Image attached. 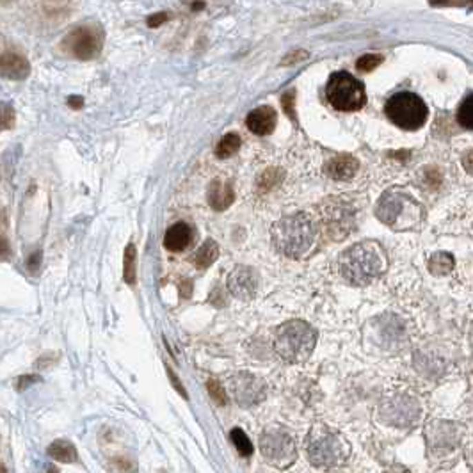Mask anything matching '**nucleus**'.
I'll use <instances>...</instances> for the list:
<instances>
[{
	"label": "nucleus",
	"mask_w": 473,
	"mask_h": 473,
	"mask_svg": "<svg viewBox=\"0 0 473 473\" xmlns=\"http://www.w3.org/2000/svg\"><path fill=\"white\" fill-rule=\"evenodd\" d=\"M168 374H169V379H171V381H173V383H174V388H177L178 392L182 393L183 397L187 399V393H185V390L182 388V385H180V381H178V379H177V376H174V372L171 370V368H169V370H168Z\"/></svg>",
	"instance_id": "35"
},
{
	"label": "nucleus",
	"mask_w": 473,
	"mask_h": 473,
	"mask_svg": "<svg viewBox=\"0 0 473 473\" xmlns=\"http://www.w3.org/2000/svg\"><path fill=\"white\" fill-rule=\"evenodd\" d=\"M239 148H241V137L236 134H228L224 135L223 139L219 141V144H217L216 155L219 159H228L233 153L239 152Z\"/></svg>",
	"instance_id": "22"
},
{
	"label": "nucleus",
	"mask_w": 473,
	"mask_h": 473,
	"mask_svg": "<svg viewBox=\"0 0 473 473\" xmlns=\"http://www.w3.org/2000/svg\"><path fill=\"white\" fill-rule=\"evenodd\" d=\"M161 473H164V472H161Z\"/></svg>",
	"instance_id": "40"
},
{
	"label": "nucleus",
	"mask_w": 473,
	"mask_h": 473,
	"mask_svg": "<svg viewBox=\"0 0 473 473\" xmlns=\"http://www.w3.org/2000/svg\"><path fill=\"white\" fill-rule=\"evenodd\" d=\"M419 404L407 397L393 399L381 407V420L395 427L413 425L414 422H419Z\"/></svg>",
	"instance_id": "12"
},
{
	"label": "nucleus",
	"mask_w": 473,
	"mask_h": 473,
	"mask_svg": "<svg viewBox=\"0 0 473 473\" xmlns=\"http://www.w3.org/2000/svg\"><path fill=\"white\" fill-rule=\"evenodd\" d=\"M258 279L256 270L248 265H236L228 276V288L236 299L251 301L258 292Z\"/></svg>",
	"instance_id": "13"
},
{
	"label": "nucleus",
	"mask_w": 473,
	"mask_h": 473,
	"mask_svg": "<svg viewBox=\"0 0 473 473\" xmlns=\"http://www.w3.org/2000/svg\"><path fill=\"white\" fill-rule=\"evenodd\" d=\"M419 208V205L407 196L390 192L381 199L379 207H377V217L385 224L392 226L393 230H405L416 223Z\"/></svg>",
	"instance_id": "8"
},
{
	"label": "nucleus",
	"mask_w": 473,
	"mask_h": 473,
	"mask_svg": "<svg viewBox=\"0 0 473 473\" xmlns=\"http://www.w3.org/2000/svg\"><path fill=\"white\" fill-rule=\"evenodd\" d=\"M233 189L228 183H223L221 180H214L208 187V203L210 207L217 212H223L233 203Z\"/></svg>",
	"instance_id": "19"
},
{
	"label": "nucleus",
	"mask_w": 473,
	"mask_h": 473,
	"mask_svg": "<svg viewBox=\"0 0 473 473\" xmlns=\"http://www.w3.org/2000/svg\"><path fill=\"white\" fill-rule=\"evenodd\" d=\"M48 456L61 461V463H77V459H79L75 445H73L72 441H66V439H57V441H54V443L48 447Z\"/></svg>",
	"instance_id": "20"
},
{
	"label": "nucleus",
	"mask_w": 473,
	"mask_h": 473,
	"mask_svg": "<svg viewBox=\"0 0 473 473\" xmlns=\"http://www.w3.org/2000/svg\"><path fill=\"white\" fill-rule=\"evenodd\" d=\"M317 343V331L308 322L288 321L276 331L274 351L287 363H303L312 356Z\"/></svg>",
	"instance_id": "3"
},
{
	"label": "nucleus",
	"mask_w": 473,
	"mask_h": 473,
	"mask_svg": "<svg viewBox=\"0 0 473 473\" xmlns=\"http://www.w3.org/2000/svg\"><path fill=\"white\" fill-rule=\"evenodd\" d=\"M217 256H219V248H217L216 242L205 241L203 242L201 248L196 251L194 258H192V262H194V265L198 267L199 270H205V269H208L212 263L216 262Z\"/></svg>",
	"instance_id": "21"
},
{
	"label": "nucleus",
	"mask_w": 473,
	"mask_h": 473,
	"mask_svg": "<svg viewBox=\"0 0 473 473\" xmlns=\"http://www.w3.org/2000/svg\"><path fill=\"white\" fill-rule=\"evenodd\" d=\"M47 473H59V470L55 468V466H50V468L47 470Z\"/></svg>",
	"instance_id": "39"
},
{
	"label": "nucleus",
	"mask_w": 473,
	"mask_h": 473,
	"mask_svg": "<svg viewBox=\"0 0 473 473\" xmlns=\"http://www.w3.org/2000/svg\"><path fill=\"white\" fill-rule=\"evenodd\" d=\"M276 121H278L276 110L269 105H262L251 110L245 119V125L253 134L269 135L276 128Z\"/></svg>",
	"instance_id": "16"
},
{
	"label": "nucleus",
	"mask_w": 473,
	"mask_h": 473,
	"mask_svg": "<svg viewBox=\"0 0 473 473\" xmlns=\"http://www.w3.org/2000/svg\"><path fill=\"white\" fill-rule=\"evenodd\" d=\"M385 473H411V472L402 465H392Z\"/></svg>",
	"instance_id": "37"
},
{
	"label": "nucleus",
	"mask_w": 473,
	"mask_h": 473,
	"mask_svg": "<svg viewBox=\"0 0 473 473\" xmlns=\"http://www.w3.org/2000/svg\"><path fill=\"white\" fill-rule=\"evenodd\" d=\"M432 258H434L436 262H439V265L432 269V270H434V272H445V270H447V269H450V267H448V265H445V260H448V258H450V256H448V254H434V256H432Z\"/></svg>",
	"instance_id": "31"
},
{
	"label": "nucleus",
	"mask_w": 473,
	"mask_h": 473,
	"mask_svg": "<svg viewBox=\"0 0 473 473\" xmlns=\"http://www.w3.org/2000/svg\"><path fill=\"white\" fill-rule=\"evenodd\" d=\"M70 105L81 107L82 105V100H81V98H70Z\"/></svg>",
	"instance_id": "38"
},
{
	"label": "nucleus",
	"mask_w": 473,
	"mask_h": 473,
	"mask_svg": "<svg viewBox=\"0 0 473 473\" xmlns=\"http://www.w3.org/2000/svg\"><path fill=\"white\" fill-rule=\"evenodd\" d=\"M11 118L14 119L13 109H11V107H9V105H4V114H2V125H4V128H9V127H11V125H13Z\"/></svg>",
	"instance_id": "32"
},
{
	"label": "nucleus",
	"mask_w": 473,
	"mask_h": 473,
	"mask_svg": "<svg viewBox=\"0 0 473 473\" xmlns=\"http://www.w3.org/2000/svg\"><path fill=\"white\" fill-rule=\"evenodd\" d=\"M103 47V30L98 23H82L68 32L61 41V50L70 57L88 61L94 59Z\"/></svg>",
	"instance_id": "7"
},
{
	"label": "nucleus",
	"mask_w": 473,
	"mask_h": 473,
	"mask_svg": "<svg viewBox=\"0 0 473 473\" xmlns=\"http://www.w3.org/2000/svg\"><path fill=\"white\" fill-rule=\"evenodd\" d=\"M260 452L276 468H288L296 463L297 447L294 439L281 429H267L260 436Z\"/></svg>",
	"instance_id": "9"
},
{
	"label": "nucleus",
	"mask_w": 473,
	"mask_h": 473,
	"mask_svg": "<svg viewBox=\"0 0 473 473\" xmlns=\"http://www.w3.org/2000/svg\"><path fill=\"white\" fill-rule=\"evenodd\" d=\"M281 178H283V173H281L279 169H269V171H265V173L260 177V187H262L263 190L272 189V187L278 185V183L281 182Z\"/></svg>",
	"instance_id": "26"
},
{
	"label": "nucleus",
	"mask_w": 473,
	"mask_h": 473,
	"mask_svg": "<svg viewBox=\"0 0 473 473\" xmlns=\"http://www.w3.org/2000/svg\"><path fill=\"white\" fill-rule=\"evenodd\" d=\"M385 112L393 125L404 130L420 128L427 121V114H429L425 101L419 94L410 91L390 97L385 105Z\"/></svg>",
	"instance_id": "5"
},
{
	"label": "nucleus",
	"mask_w": 473,
	"mask_h": 473,
	"mask_svg": "<svg viewBox=\"0 0 473 473\" xmlns=\"http://www.w3.org/2000/svg\"><path fill=\"white\" fill-rule=\"evenodd\" d=\"M207 386H208V393H210V397L214 399L217 404L219 405L226 404V401H228V399H226V392H224V388L221 386L219 381H214V379L208 381Z\"/></svg>",
	"instance_id": "28"
},
{
	"label": "nucleus",
	"mask_w": 473,
	"mask_h": 473,
	"mask_svg": "<svg viewBox=\"0 0 473 473\" xmlns=\"http://www.w3.org/2000/svg\"><path fill=\"white\" fill-rule=\"evenodd\" d=\"M427 438H429V447L434 452H447L452 450L459 445L461 441V431H457V425L454 423H443L434 422L432 425L427 427Z\"/></svg>",
	"instance_id": "14"
},
{
	"label": "nucleus",
	"mask_w": 473,
	"mask_h": 473,
	"mask_svg": "<svg viewBox=\"0 0 473 473\" xmlns=\"http://www.w3.org/2000/svg\"><path fill=\"white\" fill-rule=\"evenodd\" d=\"M359 164L354 157L338 155L324 164V173L333 180H349L356 174Z\"/></svg>",
	"instance_id": "17"
},
{
	"label": "nucleus",
	"mask_w": 473,
	"mask_h": 473,
	"mask_svg": "<svg viewBox=\"0 0 473 473\" xmlns=\"http://www.w3.org/2000/svg\"><path fill=\"white\" fill-rule=\"evenodd\" d=\"M386 253L377 242L365 241L351 245L340 254V274L347 283L365 287L386 270Z\"/></svg>",
	"instance_id": "1"
},
{
	"label": "nucleus",
	"mask_w": 473,
	"mask_h": 473,
	"mask_svg": "<svg viewBox=\"0 0 473 473\" xmlns=\"http://www.w3.org/2000/svg\"><path fill=\"white\" fill-rule=\"evenodd\" d=\"M230 438H232L233 445H235V448L239 450V454L244 457H250L251 454H253V443H251V439L248 438V434H245L242 429H239V427H235L232 432H230Z\"/></svg>",
	"instance_id": "23"
},
{
	"label": "nucleus",
	"mask_w": 473,
	"mask_h": 473,
	"mask_svg": "<svg viewBox=\"0 0 473 473\" xmlns=\"http://www.w3.org/2000/svg\"><path fill=\"white\" fill-rule=\"evenodd\" d=\"M457 121L466 130H473V94L466 97L457 109Z\"/></svg>",
	"instance_id": "24"
},
{
	"label": "nucleus",
	"mask_w": 473,
	"mask_h": 473,
	"mask_svg": "<svg viewBox=\"0 0 473 473\" xmlns=\"http://www.w3.org/2000/svg\"><path fill=\"white\" fill-rule=\"evenodd\" d=\"M272 242L274 248L285 256L299 258L310 251L315 241V226L308 214H294L276 221L272 226Z\"/></svg>",
	"instance_id": "2"
},
{
	"label": "nucleus",
	"mask_w": 473,
	"mask_h": 473,
	"mask_svg": "<svg viewBox=\"0 0 473 473\" xmlns=\"http://www.w3.org/2000/svg\"><path fill=\"white\" fill-rule=\"evenodd\" d=\"M322 224H324L325 235L331 239H343L351 232L352 210L349 205L333 198L331 201H325L322 210Z\"/></svg>",
	"instance_id": "11"
},
{
	"label": "nucleus",
	"mask_w": 473,
	"mask_h": 473,
	"mask_svg": "<svg viewBox=\"0 0 473 473\" xmlns=\"http://www.w3.org/2000/svg\"><path fill=\"white\" fill-rule=\"evenodd\" d=\"M0 72L6 79H13V81H21L26 79L30 72V64L26 59V55H21L20 52L6 48L0 57Z\"/></svg>",
	"instance_id": "15"
},
{
	"label": "nucleus",
	"mask_w": 473,
	"mask_h": 473,
	"mask_svg": "<svg viewBox=\"0 0 473 473\" xmlns=\"http://www.w3.org/2000/svg\"><path fill=\"white\" fill-rule=\"evenodd\" d=\"M325 97L334 109L343 112L359 110L367 101L363 84L347 72H334L330 77L325 85Z\"/></svg>",
	"instance_id": "6"
},
{
	"label": "nucleus",
	"mask_w": 473,
	"mask_h": 473,
	"mask_svg": "<svg viewBox=\"0 0 473 473\" xmlns=\"http://www.w3.org/2000/svg\"><path fill=\"white\" fill-rule=\"evenodd\" d=\"M135 245L128 244L125 250V281L128 285H135Z\"/></svg>",
	"instance_id": "25"
},
{
	"label": "nucleus",
	"mask_w": 473,
	"mask_h": 473,
	"mask_svg": "<svg viewBox=\"0 0 473 473\" xmlns=\"http://www.w3.org/2000/svg\"><path fill=\"white\" fill-rule=\"evenodd\" d=\"M306 57H308V52L294 50L288 55H285V59L281 61V66H288V64H294V63H297V61H304Z\"/></svg>",
	"instance_id": "29"
},
{
	"label": "nucleus",
	"mask_w": 473,
	"mask_h": 473,
	"mask_svg": "<svg viewBox=\"0 0 473 473\" xmlns=\"http://www.w3.org/2000/svg\"><path fill=\"white\" fill-rule=\"evenodd\" d=\"M168 20V14L165 13H159V14H153V17L148 18V26L150 27H159L162 23V21Z\"/></svg>",
	"instance_id": "33"
},
{
	"label": "nucleus",
	"mask_w": 473,
	"mask_h": 473,
	"mask_svg": "<svg viewBox=\"0 0 473 473\" xmlns=\"http://www.w3.org/2000/svg\"><path fill=\"white\" fill-rule=\"evenodd\" d=\"M192 239H194V230L190 228L187 223H177L165 232L164 245L169 251L178 253V251L185 250L187 245L192 242Z\"/></svg>",
	"instance_id": "18"
},
{
	"label": "nucleus",
	"mask_w": 473,
	"mask_h": 473,
	"mask_svg": "<svg viewBox=\"0 0 473 473\" xmlns=\"http://www.w3.org/2000/svg\"><path fill=\"white\" fill-rule=\"evenodd\" d=\"M294 94H296L294 91H288L287 94H283V107L292 118H294V109H292V105H294Z\"/></svg>",
	"instance_id": "30"
},
{
	"label": "nucleus",
	"mask_w": 473,
	"mask_h": 473,
	"mask_svg": "<svg viewBox=\"0 0 473 473\" xmlns=\"http://www.w3.org/2000/svg\"><path fill=\"white\" fill-rule=\"evenodd\" d=\"M306 452L313 466L322 470H333L343 465L349 457V443L336 432L325 427H312L306 436Z\"/></svg>",
	"instance_id": "4"
},
{
	"label": "nucleus",
	"mask_w": 473,
	"mask_h": 473,
	"mask_svg": "<svg viewBox=\"0 0 473 473\" xmlns=\"http://www.w3.org/2000/svg\"><path fill=\"white\" fill-rule=\"evenodd\" d=\"M230 390L236 404L242 407H251L265 399L267 386L260 377L253 376L250 372H239L230 379Z\"/></svg>",
	"instance_id": "10"
},
{
	"label": "nucleus",
	"mask_w": 473,
	"mask_h": 473,
	"mask_svg": "<svg viewBox=\"0 0 473 473\" xmlns=\"http://www.w3.org/2000/svg\"><path fill=\"white\" fill-rule=\"evenodd\" d=\"M463 168H465L470 174H473V150L463 157Z\"/></svg>",
	"instance_id": "34"
},
{
	"label": "nucleus",
	"mask_w": 473,
	"mask_h": 473,
	"mask_svg": "<svg viewBox=\"0 0 473 473\" xmlns=\"http://www.w3.org/2000/svg\"><path fill=\"white\" fill-rule=\"evenodd\" d=\"M34 381H39V377L32 376V377H21L20 383H18V390H23L27 385L30 386V383H34Z\"/></svg>",
	"instance_id": "36"
},
{
	"label": "nucleus",
	"mask_w": 473,
	"mask_h": 473,
	"mask_svg": "<svg viewBox=\"0 0 473 473\" xmlns=\"http://www.w3.org/2000/svg\"><path fill=\"white\" fill-rule=\"evenodd\" d=\"M381 63H383V57H381V55H363V57H359L358 59L356 68H358L359 72H372V70L379 66Z\"/></svg>",
	"instance_id": "27"
}]
</instances>
